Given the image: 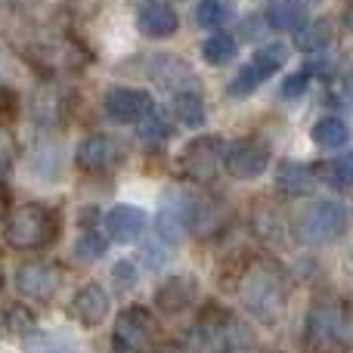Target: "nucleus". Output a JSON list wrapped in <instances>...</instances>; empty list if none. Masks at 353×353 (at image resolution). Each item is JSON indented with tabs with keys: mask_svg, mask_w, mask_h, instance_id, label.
<instances>
[{
	"mask_svg": "<svg viewBox=\"0 0 353 353\" xmlns=\"http://www.w3.org/2000/svg\"><path fill=\"white\" fill-rule=\"evenodd\" d=\"M232 292L239 294L242 307L251 313L254 319L273 325L285 316L288 307V279L276 263L270 261H245L242 267H236V276H232Z\"/></svg>",
	"mask_w": 353,
	"mask_h": 353,
	"instance_id": "1",
	"label": "nucleus"
},
{
	"mask_svg": "<svg viewBox=\"0 0 353 353\" xmlns=\"http://www.w3.org/2000/svg\"><path fill=\"white\" fill-rule=\"evenodd\" d=\"M304 347L310 353H335L353 347V304L335 294L313 298L304 319Z\"/></svg>",
	"mask_w": 353,
	"mask_h": 353,
	"instance_id": "2",
	"label": "nucleus"
},
{
	"mask_svg": "<svg viewBox=\"0 0 353 353\" xmlns=\"http://www.w3.org/2000/svg\"><path fill=\"white\" fill-rule=\"evenodd\" d=\"M62 236V211L43 201H28L6 214L3 239L16 251H43Z\"/></svg>",
	"mask_w": 353,
	"mask_h": 353,
	"instance_id": "3",
	"label": "nucleus"
},
{
	"mask_svg": "<svg viewBox=\"0 0 353 353\" xmlns=\"http://www.w3.org/2000/svg\"><path fill=\"white\" fill-rule=\"evenodd\" d=\"M112 350L115 353H176L168 341H161V332L155 316L146 307H124L112 329Z\"/></svg>",
	"mask_w": 353,
	"mask_h": 353,
	"instance_id": "4",
	"label": "nucleus"
},
{
	"mask_svg": "<svg viewBox=\"0 0 353 353\" xmlns=\"http://www.w3.org/2000/svg\"><path fill=\"white\" fill-rule=\"evenodd\" d=\"M192 341L201 353H232L248 344V329L230 310L208 304L192 329Z\"/></svg>",
	"mask_w": 353,
	"mask_h": 353,
	"instance_id": "5",
	"label": "nucleus"
},
{
	"mask_svg": "<svg viewBox=\"0 0 353 353\" xmlns=\"http://www.w3.org/2000/svg\"><path fill=\"white\" fill-rule=\"evenodd\" d=\"M344 230H347V214L338 201H313L298 214V223H294L298 239L307 245H329L341 239Z\"/></svg>",
	"mask_w": 353,
	"mask_h": 353,
	"instance_id": "6",
	"label": "nucleus"
},
{
	"mask_svg": "<svg viewBox=\"0 0 353 353\" xmlns=\"http://www.w3.org/2000/svg\"><path fill=\"white\" fill-rule=\"evenodd\" d=\"M223 140L220 137H199L192 140L186 149L180 152V171L189 176V180L208 183L214 180L223 165Z\"/></svg>",
	"mask_w": 353,
	"mask_h": 353,
	"instance_id": "7",
	"label": "nucleus"
},
{
	"mask_svg": "<svg viewBox=\"0 0 353 353\" xmlns=\"http://www.w3.org/2000/svg\"><path fill=\"white\" fill-rule=\"evenodd\" d=\"M74 161H78L81 171L103 174L124 161V146H121V140H115V137H109V134H93V137H87V140H81L78 152H74Z\"/></svg>",
	"mask_w": 353,
	"mask_h": 353,
	"instance_id": "8",
	"label": "nucleus"
},
{
	"mask_svg": "<svg viewBox=\"0 0 353 353\" xmlns=\"http://www.w3.org/2000/svg\"><path fill=\"white\" fill-rule=\"evenodd\" d=\"M109 292H105L99 282H87V285H81L78 292L72 294V301H68V316L74 319V323H81L84 329H97L99 323H105V316H109Z\"/></svg>",
	"mask_w": 353,
	"mask_h": 353,
	"instance_id": "9",
	"label": "nucleus"
},
{
	"mask_svg": "<svg viewBox=\"0 0 353 353\" xmlns=\"http://www.w3.org/2000/svg\"><path fill=\"white\" fill-rule=\"evenodd\" d=\"M62 285V270L56 263H25L16 273V288L25 294V298H34L37 304H47L56 294V288Z\"/></svg>",
	"mask_w": 353,
	"mask_h": 353,
	"instance_id": "10",
	"label": "nucleus"
},
{
	"mask_svg": "<svg viewBox=\"0 0 353 353\" xmlns=\"http://www.w3.org/2000/svg\"><path fill=\"white\" fill-rule=\"evenodd\" d=\"M223 165L236 180H254V176H261L263 171H267L270 149L263 146L261 140H239V143L230 146Z\"/></svg>",
	"mask_w": 353,
	"mask_h": 353,
	"instance_id": "11",
	"label": "nucleus"
},
{
	"mask_svg": "<svg viewBox=\"0 0 353 353\" xmlns=\"http://www.w3.org/2000/svg\"><path fill=\"white\" fill-rule=\"evenodd\" d=\"M105 115L118 124H137L146 115H152V97L134 87H115L105 93Z\"/></svg>",
	"mask_w": 353,
	"mask_h": 353,
	"instance_id": "12",
	"label": "nucleus"
},
{
	"mask_svg": "<svg viewBox=\"0 0 353 353\" xmlns=\"http://www.w3.org/2000/svg\"><path fill=\"white\" fill-rule=\"evenodd\" d=\"M195 294H199V279L189 273H176L168 276L159 288H155V307H159L165 316L183 313L186 307H192Z\"/></svg>",
	"mask_w": 353,
	"mask_h": 353,
	"instance_id": "13",
	"label": "nucleus"
},
{
	"mask_svg": "<svg viewBox=\"0 0 353 353\" xmlns=\"http://www.w3.org/2000/svg\"><path fill=\"white\" fill-rule=\"evenodd\" d=\"M146 230V211L134 205H115L105 214V236L118 245L137 242Z\"/></svg>",
	"mask_w": 353,
	"mask_h": 353,
	"instance_id": "14",
	"label": "nucleus"
},
{
	"mask_svg": "<svg viewBox=\"0 0 353 353\" xmlns=\"http://www.w3.org/2000/svg\"><path fill=\"white\" fill-rule=\"evenodd\" d=\"M137 25L146 37H171L176 28H180V19L168 3L161 0H146L140 6V16H137Z\"/></svg>",
	"mask_w": 353,
	"mask_h": 353,
	"instance_id": "15",
	"label": "nucleus"
},
{
	"mask_svg": "<svg viewBox=\"0 0 353 353\" xmlns=\"http://www.w3.org/2000/svg\"><path fill=\"white\" fill-rule=\"evenodd\" d=\"M22 353H81V347L59 332H28Z\"/></svg>",
	"mask_w": 353,
	"mask_h": 353,
	"instance_id": "16",
	"label": "nucleus"
},
{
	"mask_svg": "<svg viewBox=\"0 0 353 353\" xmlns=\"http://www.w3.org/2000/svg\"><path fill=\"white\" fill-rule=\"evenodd\" d=\"M270 25L279 31H301L307 25V6L301 0H282L270 10Z\"/></svg>",
	"mask_w": 353,
	"mask_h": 353,
	"instance_id": "17",
	"label": "nucleus"
},
{
	"mask_svg": "<svg viewBox=\"0 0 353 353\" xmlns=\"http://www.w3.org/2000/svg\"><path fill=\"white\" fill-rule=\"evenodd\" d=\"M276 183L288 195H307L313 189V174H310V168L298 165V161H285L279 168V174H276Z\"/></svg>",
	"mask_w": 353,
	"mask_h": 353,
	"instance_id": "18",
	"label": "nucleus"
},
{
	"mask_svg": "<svg viewBox=\"0 0 353 353\" xmlns=\"http://www.w3.org/2000/svg\"><path fill=\"white\" fill-rule=\"evenodd\" d=\"M254 230L261 232L267 242L282 245V239H285V220H282V214L276 211L273 205H257V211H254Z\"/></svg>",
	"mask_w": 353,
	"mask_h": 353,
	"instance_id": "19",
	"label": "nucleus"
},
{
	"mask_svg": "<svg viewBox=\"0 0 353 353\" xmlns=\"http://www.w3.org/2000/svg\"><path fill=\"white\" fill-rule=\"evenodd\" d=\"M174 115L180 118V124H186V128H201V124H205V103H201L199 93L183 90V93H176V99H174Z\"/></svg>",
	"mask_w": 353,
	"mask_h": 353,
	"instance_id": "20",
	"label": "nucleus"
},
{
	"mask_svg": "<svg viewBox=\"0 0 353 353\" xmlns=\"http://www.w3.org/2000/svg\"><path fill=\"white\" fill-rule=\"evenodd\" d=\"M347 137H350V130L341 118H323V121H316V128H313V140H316V146H323V149L344 146Z\"/></svg>",
	"mask_w": 353,
	"mask_h": 353,
	"instance_id": "21",
	"label": "nucleus"
},
{
	"mask_svg": "<svg viewBox=\"0 0 353 353\" xmlns=\"http://www.w3.org/2000/svg\"><path fill=\"white\" fill-rule=\"evenodd\" d=\"M236 41H232L230 34H211L205 41V47H201V56H205V62H211V65H226V62L236 59Z\"/></svg>",
	"mask_w": 353,
	"mask_h": 353,
	"instance_id": "22",
	"label": "nucleus"
},
{
	"mask_svg": "<svg viewBox=\"0 0 353 353\" xmlns=\"http://www.w3.org/2000/svg\"><path fill=\"white\" fill-rule=\"evenodd\" d=\"M323 180L335 189H350L353 186V152L338 155L329 165H323Z\"/></svg>",
	"mask_w": 353,
	"mask_h": 353,
	"instance_id": "23",
	"label": "nucleus"
},
{
	"mask_svg": "<svg viewBox=\"0 0 353 353\" xmlns=\"http://www.w3.org/2000/svg\"><path fill=\"white\" fill-rule=\"evenodd\" d=\"M230 16H232L230 0H201L199 10H195V19L205 28H220L223 22H230Z\"/></svg>",
	"mask_w": 353,
	"mask_h": 353,
	"instance_id": "24",
	"label": "nucleus"
},
{
	"mask_svg": "<svg viewBox=\"0 0 353 353\" xmlns=\"http://www.w3.org/2000/svg\"><path fill=\"white\" fill-rule=\"evenodd\" d=\"M288 50L282 47V43H267L263 50H257L254 59H251V65L257 68V72L263 74V78H270V74H276L282 68V62H285Z\"/></svg>",
	"mask_w": 353,
	"mask_h": 353,
	"instance_id": "25",
	"label": "nucleus"
},
{
	"mask_svg": "<svg viewBox=\"0 0 353 353\" xmlns=\"http://www.w3.org/2000/svg\"><path fill=\"white\" fill-rule=\"evenodd\" d=\"M329 37H332V22H329V19H319L316 25H307V28H301L298 47L304 50V53H313V50H323L325 43H329Z\"/></svg>",
	"mask_w": 353,
	"mask_h": 353,
	"instance_id": "26",
	"label": "nucleus"
},
{
	"mask_svg": "<svg viewBox=\"0 0 353 353\" xmlns=\"http://www.w3.org/2000/svg\"><path fill=\"white\" fill-rule=\"evenodd\" d=\"M105 251H109V236H99V232H93V230L81 232L78 245H74V254H78L81 261H99Z\"/></svg>",
	"mask_w": 353,
	"mask_h": 353,
	"instance_id": "27",
	"label": "nucleus"
},
{
	"mask_svg": "<svg viewBox=\"0 0 353 353\" xmlns=\"http://www.w3.org/2000/svg\"><path fill=\"white\" fill-rule=\"evenodd\" d=\"M263 74L257 72L254 65H245L242 72L236 74V78H232V84H230V97H236V99H242V97H251V93L257 90V87L263 84Z\"/></svg>",
	"mask_w": 353,
	"mask_h": 353,
	"instance_id": "28",
	"label": "nucleus"
},
{
	"mask_svg": "<svg viewBox=\"0 0 353 353\" xmlns=\"http://www.w3.org/2000/svg\"><path fill=\"white\" fill-rule=\"evenodd\" d=\"M6 325H10V332H16V335H28V332H34V316H31L25 307L12 304V307H6Z\"/></svg>",
	"mask_w": 353,
	"mask_h": 353,
	"instance_id": "29",
	"label": "nucleus"
},
{
	"mask_svg": "<svg viewBox=\"0 0 353 353\" xmlns=\"http://www.w3.org/2000/svg\"><path fill=\"white\" fill-rule=\"evenodd\" d=\"M112 279H115L118 292H128V288L137 285V267L130 261H121L115 270H112Z\"/></svg>",
	"mask_w": 353,
	"mask_h": 353,
	"instance_id": "30",
	"label": "nucleus"
},
{
	"mask_svg": "<svg viewBox=\"0 0 353 353\" xmlns=\"http://www.w3.org/2000/svg\"><path fill=\"white\" fill-rule=\"evenodd\" d=\"M12 161H16V143L6 130H0V176L12 171Z\"/></svg>",
	"mask_w": 353,
	"mask_h": 353,
	"instance_id": "31",
	"label": "nucleus"
},
{
	"mask_svg": "<svg viewBox=\"0 0 353 353\" xmlns=\"http://www.w3.org/2000/svg\"><path fill=\"white\" fill-rule=\"evenodd\" d=\"M168 134H171V128H168L161 118H155V115H146V118H143V128H140V137H143V140H165Z\"/></svg>",
	"mask_w": 353,
	"mask_h": 353,
	"instance_id": "32",
	"label": "nucleus"
},
{
	"mask_svg": "<svg viewBox=\"0 0 353 353\" xmlns=\"http://www.w3.org/2000/svg\"><path fill=\"white\" fill-rule=\"evenodd\" d=\"M307 90V74H292V78L282 84V97H301V93Z\"/></svg>",
	"mask_w": 353,
	"mask_h": 353,
	"instance_id": "33",
	"label": "nucleus"
},
{
	"mask_svg": "<svg viewBox=\"0 0 353 353\" xmlns=\"http://www.w3.org/2000/svg\"><path fill=\"white\" fill-rule=\"evenodd\" d=\"M12 109H16V93H12L10 87L0 84V118H3V115H12Z\"/></svg>",
	"mask_w": 353,
	"mask_h": 353,
	"instance_id": "34",
	"label": "nucleus"
},
{
	"mask_svg": "<svg viewBox=\"0 0 353 353\" xmlns=\"http://www.w3.org/2000/svg\"><path fill=\"white\" fill-rule=\"evenodd\" d=\"M6 211H10V199H6L3 186H0V220H3V217H6Z\"/></svg>",
	"mask_w": 353,
	"mask_h": 353,
	"instance_id": "35",
	"label": "nucleus"
},
{
	"mask_svg": "<svg viewBox=\"0 0 353 353\" xmlns=\"http://www.w3.org/2000/svg\"><path fill=\"white\" fill-rule=\"evenodd\" d=\"M347 25L353 28V6H350V12H347Z\"/></svg>",
	"mask_w": 353,
	"mask_h": 353,
	"instance_id": "36",
	"label": "nucleus"
},
{
	"mask_svg": "<svg viewBox=\"0 0 353 353\" xmlns=\"http://www.w3.org/2000/svg\"><path fill=\"white\" fill-rule=\"evenodd\" d=\"M232 353H248V350H232Z\"/></svg>",
	"mask_w": 353,
	"mask_h": 353,
	"instance_id": "37",
	"label": "nucleus"
},
{
	"mask_svg": "<svg viewBox=\"0 0 353 353\" xmlns=\"http://www.w3.org/2000/svg\"><path fill=\"white\" fill-rule=\"evenodd\" d=\"M0 285H3V276H0Z\"/></svg>",
	"mask_w": 353,
	"mask_h": 353,
	"instance_id": "38",
	"label": "nucleus"
}]
</instances>
